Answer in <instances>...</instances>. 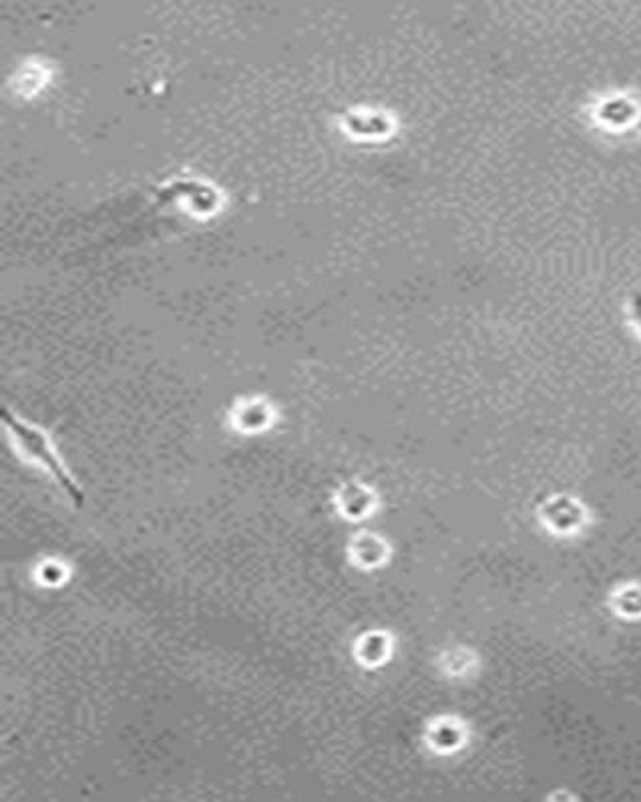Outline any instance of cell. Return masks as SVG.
Here are the masks:
<instances>
[{
    "label": "cell",
    "mask_w": 641,
    "mask_h": 802,
    "mask_svg": "<svg viewBox=\"0 0 641 802\" xmlns=\"http://www.w3.org/2000/svg\"><path fill=\"white\" fill-rule=\"evenodd\" d=\"M630 318L631 322H633V326H635V328H638V332H640L641 334V294H635V296H631Z\"/></svg>",
    "instance_id": "cell-2"
},
{
    "label": "cell",
    "mask_w": 641,
    "mask_h": 802,
    "mask_svg": "<svg viewBox=\"0 0 641 802\" xmlns=\"http://www.w3.org/2000/svg\"><path fill=\"white\" fill-rule=\"evenodd\" d=\"M546 517L553 529L561 531V534H567V531H576V529H578L581 521H583V511H581V507H579L576 501L563 497V499H559L556 504H551V507L547 509Z\"/></svg>",
    "instance_id": "cell-1"
}]
</instances>
